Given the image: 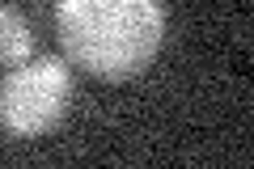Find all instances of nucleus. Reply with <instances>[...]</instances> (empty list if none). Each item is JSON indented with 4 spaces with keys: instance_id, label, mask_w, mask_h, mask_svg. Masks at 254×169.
I'll list each match as a JSON object with an SVG mask.
<instances>
[{
    "instance_id": "obj_1",
    "label": "nucleus",
    "mask_w": 254,
    "mask_h": 169,
    "mask_svg": "<svg viewBox=\"0 0 254 169\" xmlns=\"http://www.w3.org/2000/svg\"><path fill=\"white\" fill-rule=\"evenodd\" d=\"M55 30L72 68L98 80H131L165 38L161 0H55Z\"/></svg>"
},
{
    "instance_id": "obj_2",
    "label": "nucleus",
    "mask_w": 254,
    "mask_h": 169,
    "mask_svg": "<svg viewBox=\"0 0 254 169\" xmlns=\"http://www.w3.org/2000/svg\"><path fill=\"white\" fill-rule=\"evenodd\" d=\"M72 102V68L60 55L21 63L0 80V131L13 140L47 135Z\"/></svg>"
},
{
    "instance_id": "obj_3",
    "label": "nucleus",
    "mask_w": 254,
    "mask_h": 169,
    "mask_svg": "<svg viewBox=\"0 0 254 169\" xmlns=\"http://www.w3.org/2000/svg\"><path fill=\"white\" fill-rule=\"evenodd\" d=\"M34 55V34H30V21L17 9L0 4V63L4 68H21V63Z\"/></svg>"
}]
</instances>
